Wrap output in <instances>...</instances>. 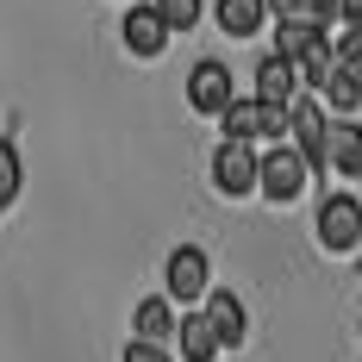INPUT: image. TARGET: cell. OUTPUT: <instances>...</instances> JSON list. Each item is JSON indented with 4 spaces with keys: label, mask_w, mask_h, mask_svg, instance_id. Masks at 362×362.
Instances as JSON below:
<instances>
[{
    "label": "cell",
    "mask_w": 362,
    "mask_h": 362,
    "mask_svg": "<svg viewBox=\"0 0 362 362\" xmlns=\"http://www.w3.org/2000/svg\"><path fill=\"white\" fill-rule=\"evenodd\" d=\"M306 181H313V163L300 156V144L281 138V144L262 156V181H256V194H262V200H275V206H293V200L306 194Z\"/></svg>",
    "instance_id": "1"
},
{
    "label": "cell",
    "mask_w": 362,
    "mask_h": 362,
    "mask_svg": "<svg viewBox=\"0 0 362 362\" xmlns=\"http://www.w3.org/2000/svg\"><path fill=\"white\" fill-rule=\"evenodd\" d=\"M256 181H262V156H256V144L225 138V144L213 150V187L225 194V200H244V194H256Z\"/></svg>",
    "instance_id": "2"
},
{
    "label": "cell",
    "mask_w": 362,
    "mask_h": 362,
    "mask_svg": "<svg viewBox=\"0 0 362 362\" xmlns=\"http://www.w3.org/2000/svg\"><path fill=\"white\" fill-rule=\"evenodd\" d=\"M319 250H331V256L362 250V200H350V194H325L319 200Z\"/></svg>",
    "instance_id": "3"
},
{
    "label": "cell",
    "mask_w": 362,
    "mask_h": 362,
    "mask_svg": "<svg viewBox=\"0 0 362 362\" xmlns=\"http://www.w3.org/2000/svg\"><path fill=\"white\" fill-rule=\"evenodd\" d=\"M163 293L181 300V306H194V300H206V293H213V262H206L200 244H181V250L163 262Z\"/></svg>",
    "instance_id": "4"
},
{
    "label": "cell",
    "mask_w": 362,
    "mask_h": 362,
    "mask_svg": "<svg viewBox=\"0 0 362 362\" xmlns=\"http://www.w3.org/2000/svg\"><path fill=\"white\" fill-rule=\"evenodd\" d=\"M119 37H125V50H132L138 63H156V57L169 50L175 25L163 19V6H156V0H150V6H138V0H132V13L119 19Z\"/></svg>",
    "instance_id": "5"
},
{
    "label": "cell",
    "mask_w": 362,
    "mask_h": 362,
    "mask_svg": "<svg viewBox=\"0 0 362 362\" xmlns=\"http://www.w3.org/2000/svg\"><path fill=\"white\" fill-rule=\"evenodd\" d=\"M231 100H238V88H231V69H225L218 57H200V63L187 69V107L200 112V119H218Z\"/></svg>",
    "instance_id": "6"
},
{
    "label": "cell",
    "mask_w": 362,
    "mask_h": 362,
    "mask_svg": "<svg viewBox=\"0 0 362 362\" xmlns=\"http://www.w3.org/2000/svg\"><path fill=\"white\" fill-rule=\"evenodd\" d=\"M293 144H300V156H306V163H313V175H319V169H331V119H325V107H319V100H313V94H300V100H293V132H288Z\"/></svg>",
    "instance_id": "7"
},
{
    "label": "cell",
    "mask_w": 362,
    "mask_h": 362,
    "mask_svg": "<svg viewBox=\"0 0 362 362\" xmlns=\"http://www.w3.org/2000/svg\"><path fill=\"white\" fill-rule=\"evenodd\" d=\"M300 69H293V57H281V50H269L262 63H256V100H275V107H293L300 100Z\"/></svg>",
    "instance_id": "8"
},
{
    "label": "cell",
    "mask_w": 362,
    "mask_h": 362,
    "mask_svg": "<svg viewBox=\"0 0 362 362\" xmlns=\"http://www.w3.org/2000/svg\"><path fill=\"white\" fill-rule=\"evenodd\" d=\"M175 344H181V362H218V350H225V337H218V325L206 319V306H200V313H181Z\"/></svg>",
    "instance_id": "9"
},
{
    "label": "cell",
    "mask_w": 362,
    "mask_h": 362,
    "mask_svg": "<svg viewBox=\"0 0 362 362\" xmlns=\"http://www.w3.org/2000/svg\"><path fill=\"white\" fill-rule=\"evenodd\" d=\"M200 306H206V319L218 325V337H225V350H238V344L250 337V313H244V300H238L231 288H213L206 300H200Z\"/></svg>",
    "instance_id": "10"
},
{
    "label": "cell",
    "mask_w": 362,
    "mask_h": 362,
    "mask_svg": "<svg viewBox=\"0 0 362 362\" xmlns=\"http://www.w3.org/2000/svg\"><path fill=\"white\" fill-rule=\"evenodd\" d=\"M331 169H337V175L344 181H356L362 175V125L356 119H350V112H344V119H331Z\"/></svg>",
    "instance_id": "11"
},
{
    "label": "cell",
    "mask_w": 362,
    "mask_h": 362,
    "mask_svg": "<svg viewBox=\"0 0 362 362\" xmlns=\"http://www.w3.org/2000/svg\"><path fill=\"white\" fill-rule=\"evenodd\" d=\"M213 19H218V32H225V37H256V32H262V19H275V13H269V0H218Z\"/></svg>",
    "instance_id": "12"
},
{
    "label": "cell",
    "mask_w": 362,
    "mask_h": 362,
    "mask_svg": "<svg viewBox=\"0 0 362 362\" xmlns=\"http://www.w3.org/2000/svg\"><path fill=\"white\" fill-rule=\"evenodd\" d=\"M175 300H169V293H150V300H138V313H132V331H138V337H150V344H169V337H175Z\"/></svg>",
    "instance_id": "13"
},
{
    "label": "cell",
    "mask_w": 362,
    "mask_h": 362,
    "mask_svg": "<svg viewBox=\"0 0 362 362\" xmlns=\"http://www.w3.org/2000/svg\"><path fill=\"white\" fill-rule=\"evenodd\" d=\"M269 13L275 19H288V25H337L344 19V0H269Z\"/></svg>",
    "instance_id": "14"
},
{
    "label": "cell",
    "mask_w": 362,
    "mask_h": 362,
    "mask_svg": "<svg viewBox=\"0 0 362 362\" xmlns=\"http://www.w3.org/2000/svg\"><path fill=\"white\" fill-rule=\"evenodd\" d=\"M319 94H325L331 112H356V107H362V69H356V63H337Z\"/></svg>",
    "instance_id": "15"
},
{
    "label": "cell",
    "mask_w": 362,
    "mask_h": 362,
    "mask_svg": "<svg viewBox=\"0 0 362 362\" xmlns=\"http://www.w3.org/2000/svg\"><path fill=\"white\" fill-rule=\"evenodd\" d=\"M325 37H331L325 25H288V19H275V50H281V57H293V63H300L306 50H319Z\"/></svg>",
    "instance_id": "16"
},
{
    "label": "cell",
    "mask_w": 362,
    "mask_h": 362,
    "mask_svg": "<svg viewBox=\"0 0 362 362\" xmlns=\"http://www.w3.org/2000/svg\"><path fill=\"white\" fill-rule=\"evenodd\" d=\"M19 187H25V163H19V144H13V138H0V213L19 200Z\"/></svg>",
    "instance_id": "17"
},
{
    "label": "cell",
    "mask_w": 362,
    "mask_h": 362,
    "mask_svg": "<svg viewBox=\"0 0 362 362\" xmlns=\"http://www.w3.org/2000/svg\"><path fill=\"white\" fill-rule=\"evenodd\" d=\"M156 6H163V19H169L175 32H194L200 13H206V0H156Z\"/></svg>",
    "instance_id": "18"
},
{
    "label": "cell",
    "mask_w": 362,
    "mask_h": 362,
    "mask_svg": "<svg viewBox=\"0 0 362 362\" xmlns=\"http://www.w3.org/2000/svg\"><path fill=\"white\" fill-rule=\"evenodd\" d=\"M125 362H175V356H169L163 344H150V337H132V344H125Z\"/></svg>",
    "instance_id": "19"
},
{
    "label": "cell",
    "mask_w": 362,
    "mask_h": 362,
    "mask_svg": "<svg viewBox=\"0 0 362 362\" xmlns=\"http://www.w3.org/2000/svg\"><path fill=\"white\" fill-rule=\"evenodd\" d=\"M337 25H362V0H344V19Z\"/></svg>",
    "instance_id": "20"
}]
</instances>
